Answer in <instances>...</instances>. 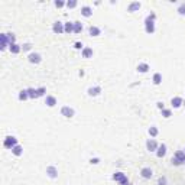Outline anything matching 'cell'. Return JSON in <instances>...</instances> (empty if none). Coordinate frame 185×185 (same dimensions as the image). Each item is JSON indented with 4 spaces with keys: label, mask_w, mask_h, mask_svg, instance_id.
<instances>
[{
    "label": "cell",
    "mask_w": 185,
    "mask_h": 185,
    "mask_svg": "<svg viewBox=\"0 0 185 185\" xmlns=\"http://www.w3.org/2000/svg\"><path fill=\"white\" fill-rule=\"evenodd\" d=\"M145 31L146 33H151V35L155 32V13H151L145 19Z\"/></svg>",
    "instance_id": "obj_1"
},
{
    "label": "cell",
    "mask_w": 185,
    "mask_h": 185,
    "mask_svg": "<svg viewBox=\"0 0 185 185\" xmlns=\"http://www.w3.org/2000/svg\"><path fill=\"white\" fill-rule=\"evenodd\" d=\"M113 179H114L116 182H119L120 185H127L129 184L127 176H126V174H123V172H114V174H113Z\"/></svg>",
    "instance_id": "obj_2"
},
{
    "label": "cell",
    "mask_w": 185,
    "mask_h": 185,
    "mask_svg": "<svg viewBox=\"0 0 185 185\" xmlns=\"http://www.w3.org/2000/svg\"><path fill=\"white\" fill-rule=\"evenodd\" d=\"M16 145H19V143H18V139H16L15 136H7V137L4 139V142H3V146H4L6 149H10V151Z\"/></svg>",
    "instance_id": "obj_3"
},
{
    "label": "cell",
    "mask_w": 185,
    "mask_h": 185,
    "mask_svg": "<svg viewBox=\"0 0 185 185\" xmlns=\"http://www.w3.org/2000/svg\"><path fill=\"white\" fill-rule=\"evenodd\" d=\"M61 114L67 117V119H71V117H74V114H75V111L72 107H69V106H64L62 109H61Z\"/></svg>",
    "instance_id": "obj_4"
},
{
    "label": "cell",
    "mask_w": 185,
    "mask_h": 185,
    "mask_svg": "<svg viewBox=\"0 0 185 185\" xmlns=\"http://www.w3.org/2000/svg\"><path fill=\"white\" fill-rule=\"evenodd\" d=\"M152 175H153L152 169H151V168H148V166H145V168H142V169H140V176L143 178V179H151V178H152Z\"/></svg>",
    "instance_id": "obj_5"
},
{
    "label": "cell",
    "mask_w": 185,
    "mask_h": 185,
    "mask_svg": "<svg viewBox=\"0 0 185 185\" xmlns=\"http://www.w3.org/2000/svg\"><path fill=\"white\" fill-rule=\"evenodd\" d=\"M46 175H48L49 178H52V179L58 178V169H56V166H54V165L48 166V168H46Z\"/></svg>",
    "instance_id": "obj_6"
},
{
    "label": "cell",
    "mask_w": 185,
    "mask_h": 185,
    "mask_svg": "<svg viewBox=\"0 0 185 185\" xmlns=\"http://www.w3.org/2000/svg\"><path fill=\"white\" fill-rule=\"evenodd\" d=\"M28 59H29L31 64H39V62L42 61V56L39 54H36V52H32V54H29Z\"/></svg>",
    "instance_id": "obj_7"
},
{
    "label": "cell",
    "mask_w": 185,
    "mask_h": 185,
    "mask_svg": "<svg viewBox=\"0 0 185 185\" xmlns=\"http://www.w3.org/2000/svg\"><path fill=\"white\" fill-rule=\"evenodd\" d=\"M158 143L155 139H149V140L146 142V149L149 151V152H156V149H158Z\"/></svg>",
    "instance_id": "obj_8"
},
{
    "label": "cell",
    "mask_w": 185,
    "mask_h": 185,
    "mask_svg": "<svg viewBox=\"0 0 185 185\" xmlns=\"http://www.w3.org/2000/svg\"><path fill=\"white\" fill-rule=\"evenodd\" d=\"M166 152H168V148H166L165 143H162V145H159L158 149H156V156H158V158H163V156L166 155Z\"/></svg>",
    "instance_id": "obj_9"
},
{
    "label": "cell",
    "mask_w": 185,
    "mask_h": 185,
    "mask_svg": "<svg viewBox=\"0 0 185 185\" xmlns=\"http://www.w3.org/2000/svg\"><path fill=\"white\" fill-rule=\"evenodd\" d=\"M52 31H54V33H56V35L65 32V31H64V23L62 22H55L54 26H52Z\"/></svg>",
    "instance_id": "obj_10"
},
{
    "label": "cell",
    "mask_w": 185,
    "mask_h": 185,
    "mask_svg": "<svg viewBox=\"0 0 185 185\" xmlns=\"http://www.w3.org/2000/svg\"><path fill=\"white\" fill-rule=\"evenodd\" d=\"M45 104L48 106V107H55L56 106V98L54 96H46L45 97Z\"/></svg>",
    "instance_id": "obj_11"
},
{
    "label": "cell",
    "mask_w": 185,
    "mask_h": 185,
    "mask_svg": "<svg viewBox=\"0 0 185 185\" xmlns=\"http://www.w3.org/2000/svg\"><path fill=\"white\" fill-rule=\"evenodd\" d=\"M0 41H1V46H0V49H1V51H4L7 46H10V45H9V41H7L6 33H1V35H0Z\"/></svg>",
    "instance_id": "obj_12"
},
{
    "label": "cell",
    "mask_w": 185,
    "mask_h": 185,
    "mask_svg": "<svg viewBox=\"0 0 185 185\" xmlns=\"http://www.w3.org/2000/svg\"><path fill=\"white\" fill-rule=\"evenodd\" d=\"M142 7V3L140 1H133V3H130L129 6H127V12H136V10H139Z\"/></svg>",
    "instance_id": "obj_13"
},
{
    "label": "cell",
    "mask_w": 185,
    "mask_h": 185,
    "mask_svg": "<svg viewBox=\"0 0 185 185\" xmlns=\"http://www.w3.org/2000/svg\"><path fill=\"white\" fill-rule=\"evenodd\" d=\"M81 15L84 18H90V16H93V9L90 6H83L81 7Z\"/></svg>",
    "instance_id": "obj_14"
},
{
    "label": "cell",
    "mask_w": 185,
    "mask_h": 185,
    "mask_svg": "<svg viewBox=\"0 0 185 185\" xmlns=\"http://www.w3.org/2000/svg\"><path fill=\"white\" fill-rule=\"evenodd\" d=\"M182 103H184V100L181 97H174L171 100V104H172V107L174 109H178V107H181L182 106Z\"/></svg>",
    "instance_id": "obj_15"
},
{
    "label": "cell",
    "mask_w": 185,
    "mask_h": 185,
    "mask_svg": "<svg viewBox=\"0 0 185 185\" xmlns=\"http://www.w3.org/2000/svg\"><path fill=\"white\" fill-rule=\"evenodd\" d=\"M87 93H88V96H91V97H96V96H98V94L101 93V87H90Z\"/></svg>",
    "instance_id": "obj_16"
},
{
    "label": "cell",
    "mask_w": 185,
    "mask_h": 185,
    "mask_svg": "<svg viewBox=\"0 0 185 185\" xmlns=\"http://www.w3.org/2000/svg\"><path fill=\"white\" fill-rule=\"evenodd\" d=\"M151 69V67L149 64H146V62H140L139 65H137V71L140 72V74H145V72H148Z\"/></svg>",
    "instance_id": "obj_17"
},
{
    "label": "cell",
    "mask_w": 185,
    "mask_h": 185,
    "mask_svg": "<svg viewBox=\"0 0 185 185\" xmlns=\"http://www.w3.org/2000/svg\"><path fill=\"white\" fill-rule=\"evenodd\" d=\"M88 33H90V36H98L101 33V29L97 28V26H90L88 28Z\"/></svg>",
    "instance_id": "obj_18"
},
{
    "label": "cell",
    "mask_w": 185,
    "mask_h": 185,
    "mask_svg": "<svg viewBox=\"0 0 185 185\" xmlns=\"http://www.w3.org/2000/svg\"><path fill=\"white\" fill-rule=\"evenodd\" d=\"M9 51H10L12 54H19V52L22 51V46L18 44H12L10 46H9Z\"/></svg>",
    "instance_id": "obj_19"
},
{
    "label": "cell",
    "mask_w": 185,
    "mask_h": 185,
    "mask_svg": "<svg viewBox=\"0 0 185 185\" xmlns=\"http://www.w3.org/2000/svg\"><path fill=\"white\" fill-rule=\"evenodd\" d=\"M12 153L15 155V156H22V153H23V148L20 146V145H16L13 149H12Z\"/></svg>",
    "instance_id": "obj_20"
},
{
    "label": "cell",
    "mask_w": 185,
    "mask_h": 185,
    "mask_svg": "<svg viewBox=\"0 0 185 185\" xmlns=\"http://www.w3.org/2000/svg\"><path fill=\"white\" fill-rule=\"evenodd\" d=\"M64 31H65V33L74 32V22H67V23H64Z\"/></svg>",
    "instance_id": "obj_21"
},
{
    "label": "cell",
    "mask_w": 185,
    "mask_h": 185,
    "mask_svg": "<svg viewBox=\"0 0 185 185\" xmlns=\"http://www.w3.org/2000/svg\"><path fill=\"white\" fill-rule=\"evenodd\" d=\"M174 156H175V158H176V159H178V161H179L181 163H184V162H185V152H184V151H178V152L175 153Z\"/></svg>",
    "instance_id": "obj_22"
},
{
    "label": "cell",
    "mask_w": 185,
    "mask_h": 185,
    "mask_svg": "<svg viewBox=\"0 0 185 185\" xmlns=\"http://www.w3.org/2000/svg\"><path fill=\"white\" fill-rule=\"evenodd\" d=\"M153 84H155V86L162 84V75H161L159 72H155V74H153Z\"/></svg>",
    "instance_id": "obj_23"
},
{
    "label": "cell",
    "mask_w": 185,
    "mask_h": 185,
    "mask_svg": "<svg viewBox=\"0 0 185 185\" xmlns=\"http://www.w3.org/2000/svg\"><path fill=\"white\" fill-rule=\"evenodd\" d=\"M81 54H83V58H91L93 56V49L91 48H84L81 51Z\"/></svg>",
    "instance_id": "obj_24"
},
{
    "label": "cell",
    "mask_w": 185,
    "mask_h": 185,
    "mask_svg": "<svg viewBox=\"0 0 185 185\" xmlns=\"http://www.w3.org/2000/svg\"><path fill=\"white\" fill-rule=\"evenodd\" d=\"M18 98H19L20 101H25V100H28V98H29V94H28V90H22V91L19 93V96H18Z\"/></svg>",
    "instance_id": "obj_25"
},
{
    "label": "cell",
    "mask_w": 185,
    "mask_h": 185,
    "mask_svg": "<svg viewBox=\"0 0 185 185\" xmlns=\"http://www.w3.org/2000/svg\"><path fill=\"white\" fill-rule=\"evenodd\" d=\"M148 133L151 135V137H156V136H158V133H159V130H158L155 126H151V127H149V130H148Z\"/></svg>",
    "instance_id": "obj_26"
},
{
    "label": "cell",
    "mask_w": 185,
    "mask_h": 185,
    "mask_svg": "<svg viewBox=\"0 0 185 185\" xmlns=\"http://www.w3.org/2000/svg\"><path fill=\"white\" fill-rule=\"evenodd\" d=\"M81 32H83L81 22H74V33H81Z\"/></svg>",
    "instance_id": "obj_27"
},
{
    "label": "cell",
    "mask_w": 185,
    "mask_h": 185,
    "mask_svg": "<svg viewBox=\"0 0 185 185\" xmlns=\"http://www.w3.org/2000/svg\"><path fill=\"white\" fill-rule=\"evenodd\" d=\"M28 94H29V98H38V91L35 88H28Z\"/></svg>",
    "instance_id": "obj_28"
},
{
    "label": "cell",
    "mask_w": 185,
    "mask_h": 185,
    "mask_svg": "<svg viewBox=\"0 0 185 185\" xmlns=\"http://www.w3.org/2000/svg\"><path fill=\"white\" fill-rule=\"evenodd\" d=\"M6 36H7V41H9V45H12V44H16V36H15L13 33H6Z\"/></svg>",
    "instance_id": "obj_29"
},
{
    "label": "cell",
    "mask_w": 185,
    "mask_h": 185,
    "mask_svg": "<svg viewBox=\"0 0 185 185\" xmlns=\"http://www.w3.org/2000/svg\"><path fill=\"white\" fill-rule=\"evenodd\" d=\"M162 116L165 117V119H169V117L172 116V111H171V109H163L162 110Z\"/></svg>",
    "instance_id": "obj_30"
},
{
    "label": "cell",
    "mask_w": 185,
    "mask_h": 185,
    "mask_svg": "<svg viewBox=\"0 0 185 185\" xmlns=\"http://www.w3.org/2000/svg\"><path fill=\"white\" fill-rule=\"evenodd\" d=\"M36 91H38V97H44L45 94H46V88H45V87L36 88ZM45 97H46V96H45Z\"/></svg>",
    "instance_id": "obj_31"
},
{
    "label": "cell",
    "mask_w": 185,
    "mask_h": 185,
    "mask_svg": "<svg viewBox=\"0 0 185 185\" xmlns=\"http://www.w3.org/2000/svg\"><path fill=\"white\" fill-rule=\"evenodd\" d=\"M178 13H179L181 16H185V3H181V4L178 6Z\"/></svg>",
    "instance_id": "obj_32"
},
{
    "label": "cell",
    "mask_w": 185,
    "mask_h": 185,
    "mask_svg": "<svg viewBox=\"0 0 185 185\" xmlns=\"http://www.w3.org/2000/svg\"><path fill=\"white\" fill-rule=\"evenodd\" d=\"M77 4H78V3H77L75 0H69V1H67V7H68V9H74V7H77Z\"/></svg>",
    "instance_id": "obj_33"
},
{
    "label": "cell",
    "mask_w": 185,
    "mask_h": 185,
    "mask_svg": "<svg viewBox=\"0 0 185 185\" xmlns=\"http://www.w3.org/2000/svg\"><path fill=\"white\" fill-rule=\"evenodd\" d=\"M32 49V44H23L22 45V51L25 52V51H31Z\"/></svg>",
    "instance_id": "obj_34"
},
{
    "label": "cell",
    "mask_w": 185,
    "mask_h": 185,
    "mask_svg": "<svg viewBox=\"0 0 185 185\" xmlns=\"http://www.w3.org/2000/svg\"><path fill=\"white\" fill-rule=\"evenodd\" d=\"M55 7H64V6H67V3H64V1H61V0H56L54 3Z\"/></svg>",
    "instance_id": "obj_35"
},
{
    "label": "cell",
    "mask_w": 185,
    "mask_h": 185,
    "mask_svg": "<svg viewBox=\"0 0 185 185\" xmlns=\"http://www.w3.org/2000/svg\"><path fill=\"white\" fill-rule=\"evenodd\" d=\"M171 162H172V165H175V166H179V165H182V163L179 162L175 156H172V159H171Z\"/></svg>",
    "instance_id": "obj_36"
},
{
    "label": "cell",
    "mask_w": 185,
    "mask_h": 185,
    "mask_svg": "<svg viewBox=\"0 0 185 185\" xmlns=\"http://www.w3.org/2000/svg\"><path fill=\"white\" fill-rule=\"evenodd\" d=\"M158 185H166V178H165V176H161V178L158 179Z\"/></svg>",
    "instance_id": "obj_37"
},
{
    "label": "cell",
    "mask_w": 185,
    "mask_h": 185,
    "mask_svg": "<svg viewBox=\"0 0 185 185\" xmlns=\"http://www.w3.org/2000/svg\"><path fill=\"white\" fill-rule=\"evenodd\" d=\"M74 48H75V49H84V48H83V44H81V42H75Z\"/></svg>",
    "instance_id": "obj_38"
},
{
    "label": "cell",
    "mask_w": 185,
    "mask_h": 185,
    "mask_svg": "<svg viewBox=\"0 0 185 185\" xmlns=\"http://www.w3.org/2000/svg\"><path fill=\"white\" fill-rule=\"evenodd\" d=\"M98 162H100V159H98V158H94V159L91 158V159H90V163H93V165H97Z\"/></svg>",
    "instance_id": "obj_39"
},
{
    "label": "cell",
    "mask_w": 185,
    "mask_h": 185,
    "mask_svg": "<svg viewBox=\"0 0 185 185\" xmlns=\"http://www.w3.org/2000/svg\"><path fill=\"white\" fill-rule=\"evenodd\" d=\"M156 104H158V109L161 110V111H162V110L165 109V106H163V103H162V101H159V103H156Z\"/></svg>",
    "instance_id": "obj_40"
},
{
    "label": "cell",
    "mask_w": 185,
    "mask_h": 185,
    "mask_svg": "<svg viewBox=\"0 0 185 185\" xmlns=\"http://www.w3.org/2000/svg\"><path fill=\"white\" fill-rule=\"evenodd\" d=\"M127 185H132V184H130V182H129V184H127Z\"/></svg>",
    "instance_id": "obj_41"
},
{
    "label": "cell",
    "mask_w": 185,
    "mask_h": 185,
    "mask_svg": "<svg viewBox=\"0 0 185 185\" xmlns=\"http://www.w3.org/2000/svg\"><path fill=\"white\" fill-rule=\"evenodd\" d=\"M184 152H185V151H184Z\"/></svg>",
    "instance_id": "obj_42"
},
{
    "label": "cell",
    "mask_w": 185,
    "mask_h": 185,
    "mask_svg": "<svg viewBox=\"0 0 185 185\" xmlns=\"http://www.w3.org/2000/svg\"><path fill=\"white\" fill-rule=\"evenodd\" d=\"M184 163H185V162H184Z\"/></svg>",
    "instance_id": "obj_43"
}]
</instances>
